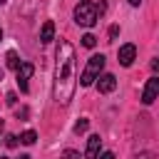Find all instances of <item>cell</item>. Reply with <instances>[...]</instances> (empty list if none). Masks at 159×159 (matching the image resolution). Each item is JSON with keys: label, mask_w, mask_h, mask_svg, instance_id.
<instances>
[{"label": "cell", "mask_w": 159, "mask_h": 159, "mask_svg": "<svg viewBox=\"0 0 159 159\" xmlns=\"http://www.w3.org/2000/svg\"><path fill=\"white\" fill-rule=\"evenodd\" d=\"M55 99L60 104H70L75 87H77V62H75V47L67 40H60L57 52H55Z\"/></svg>", "instance_id": "6da1fadb"}, {"label": "cell", "mask_w": 159, "mask_h": 159, "mask_svg": "<svg viewBox=\"0 0 159 159\" xmlns=\"http://www.w3.org/2000/svg\"><path fill=\"white\" fill-rule=\"evenodd\" d=\"M102 70H104V55H92L87 60L82 75H80V84L82 87H89L92 82H97V77L102 75Z\"/></svg>", "instance_id": "7a4b0ae2"}, {"label": "cell", "mask_w": 159, "mask_h": 159, "mask_svg": "<svg viewBox=\"0 0 159 159\" xmlns=\"http://www.w3.org/2000/svg\"><path fill=\"white\" fill-rule=\"evenodd\" d=\"M97 15H99V10H97V5H94V2L82 0V2L75 7V22H77V25H82V27H92V25L97 22Z\"/></svg>", "instance_id": "3957f363"}, {"label": "cell", "mask_w": 159, "mask_h": 159, "mask_svg": "<svg viewBox=\"0 0 159 159\" xmlns=\"http://www.w3.org/2000/svg\"><path fill=\"white\" fill-rule=\"evenodd\" d=\"M15 72H17V87H20V92H27V89H30V77H32L35 67H32L30 62H22Z\"/></svg>", "instance_id": "277c9868"}, {"label": "cell", "mask_w": 159, "mask_h": 159, "mask_svg": "<svg viewBox=\"0 0 159 159\" xmlns=\"http://www.w3.org/2000/svg\"><path fill=\"white\" fill-rule=\"evenodd\" d=\"M157 97H159V77H152V80L144 84V92H142V102H144V104H152Z\"/></svg>", "instance_id": "5b68a950"}, {"label": "cell", "mask_w": 159, "mask_h": 159, "mask_svg": "<svg viewBox=\"0 0 159 159\" xmlns=\"http://www.w3.org/2000/svg\"><path fill=\"white\" fill-rule=\"evenodd\" d=\"M114 87H117V77H114V75L104 72V75H99V77H97V89H99L102 94L114 92Z\"/></svg>", "instance_id": "8992f818"}, {"label": "cell", "mask_w": 159, "mask_h": 159, "mask_svg": "<svg viewBox=\"0 0 159 159\" xmlns=\"http://www.w3.org/2000/svg\"><path fill=\"white\" fill-rule=\"evenodd\" d=\"M119 65H124V67H129L132 62H134V57H137V47L134 45H122L119 47Z\"/></svg>", "instance_id": "52a82bcc"}, {"label": "cell", "mask_w": 159, "mask_h": 159, "mask_svg": "<svg viewBox=\"0 0 159 159\" xmlns=\"http://www.w3.org/2000/svg\"><path fill=\"white\" fill-rule=\"evenodd\" d=\"M99 147H102L99 134H92V137L87 139V152H84V159H99Z\"/></svg>", "instance_id": "ba28073f"}, {"label": "cell", "mask_w": 159, "mask_h": 159, "mask_svg": "<svg viewBox=\"0 0 159 159\" xmlns=\"http://www.w3.org/2000/svg\"><path fill=\"white\" fill-rule=\"evenodd\" d=\"M52 37H55V22L52 20H45V25L40 30V42L47 45V42H52Z\"/></svg>", "instance_id": "9c48e42d"}, {"label": "cell", "mask_w": 159, "mask_h": 159, "mask_svg": "<svg viewBox=\"0 0 159 159\" xmlns=\"http://www.w3.org/2000/svg\"><path fill=\"white\" fill-rule=\"evenodd\" d=\"M5 65H7V67H10V70H17V67H20V65H22V62H20V57H17V52H15V50H10V52H7V55H5Z\"/></svg>", "instance_id": "30bf717a"}, {"label": "cell", "mask_w": 159, "mask_h": 159, "mask_svg": "<svg viewBox=\"0 0 159 159\" xmlns=\"http://www.w3.org/2000/svg\"><path fill=\"white\" fill-rule=\"evenodd\" d=\"M35 139H37V134H35L32 129H27V132L20 134V142H22V144H35Z\"/></svg>", "instance_id": "8fae6325"}, {"label": "cell", "mask_w": 159, "mask_h": 159, "mask_svg": "<svg viewBox=\"0 0 159 159\" xmlns=\"http://www.w3.org/2000/svg\"><path fill=\"white\" fill-rule=\"evenodd\" d=\"M82 45H84V47H94V45H97V37H94L92 32H87V35L82 37Z\"/></svg>", "instance_id": "7c38bea8"}, {"label": "cell", "mask_w": 159, "mask_h": 159, "mask_svg": "<svg viewBox=\"0 0 159 159\" xmlns=\"http://www.w3.org/2000/svg\"><path fill=\"white\" fill-rule=\"evenodd\" d=\"M87 127H89V122H87V119H80V122L75 124V134H84Z\"/></svg>", "instance_id": "4fadbf2b"}, {"label": "cell", "mask_w": 159, "mask_h": 159, "mask_svg": "<svg viewBox=\"0 0 159 159\" xmlns=\"http://www.w3.org/2000/svg\"><path fill=\"white\" fill-rule=\"evenodd\" d=\"M62 159H82V157H80V152H75V149H65V152H62Z\"/></svg>", "instance_id": "5bb4252c"}, {"label": "cell", "mask_w": 159, "mask_h": 159, "mask_svg": "<svg viewBox=\"0 0 159 159\" xmlns=\"http://www.w3.org/2000/svg\"><path fill=\"white\" fill-rule=\"evenodd\" d=\"M5 144H7V147H17V137H15V134H7V137H5Z\"/></svg>", "instance_id": "9a60e30c"}, {"label": "cell", "mask_w": 159, "mask_h": 159, "mask_svg": "<svg viewBox=\"0 0 159 159\" xmlns=\"http://www.w3.org/2000/svg\"><path fill=\"white\" fill-rule=\"evenodd\" d=\"M27 114H30L27 107H20V109H17V119H27Z\"/></svg>", "instance_id": "2e32d148"}, {"label": "cell", "mask_w": 159, "mask_h": 159, "mask_svg": "<svg viewBox=\"0 0 159 159\" xmlns=\"http://www.w3.org/2000/svg\"><path fill=\"white\" fill-rule=\"evenodd\" d=\"M5 102H7V104H10V107H15V102H17V97H15V94H12V92H10V94H7V97H5Z\"/></svg>", "instance_id": "e0dca14e"}, {"label": "cell", "mask_w": 159, "mask_h": 159, "mask_svg": "<svg viewBox=\"0 0 159 159\" xmlns=\"http://www.w3.org/2000/svg\"><path fill=\"white\" fill-rule=\"evenodd\" d=\"M117 35H119V27H117V25H112V27H109V37H112V40H114V37H117Z\"/></svg>", "instance_id": "ac0fdd59"}, {"label": "cell", "mask_w": 159, "mask_h": 159, "mask_svg": "<svg viewBox=\"0 0 159 159\" xmlns=\"http://www.w3.org/2000/svg\"><path fill=\"white\" fill-rule=\"evenodd\" d=\"M152 70H154V72H159V57H154V60H152Z\"/></svg>", "instance_id": "d6986e66"}, {"label": "cell", "mask_w": 159, "mask_h": 159, "mask_svg": "<svg viewBox=\"0 0 159 159\" xmlns=\"http://www.w3.org/2000/svg\"><path fill=\"white\" fill-rule=\"evenodd\" d=\"M99 159H114V154H112V152H104V154H102Z\"/></svg>", "instance_id": "ffe728a7"}, {"label": "cell", "mask_w": 159, "mask_h": 159, "mask_svg": "<svg viewBox=\"0 0 159 159\" xmlns=\"http://www.w3.org/2000/svg\"><path fill=\"white\" fill-rule=\"evenodd\" d=\"M139 2H142V0H129V5H139Z\"/></svg>", "instance_id": "44dd1931"}, {"label": "cell", "mask_w": 159, "mask_h": 159, "mask_svg": "<svg viewBox=\"0 0 159 159\" xmlns=\"http://www.w3.org/2000/svg\"><path fill=\"white\" fill-rule=\"evenodd\" d=\"M20 159H30V157H27V154H20Z\"/></svg>", "instance_id": "7402d4cb"}, {"label": "cell", "mask_w": 159, "mask_h": 159, "mask_svg": "<svg viewBox=\"0 0 159 159\" xmlns=\"http://www.w3.org/2000/svg\"><path fill=\"white\" fill-rule=\"evenodd\" d=\"M0 80H2V70H0Z\"/></svg>", "instance_id": "603a6c76"}, {"label": "cell", "mask_w": 159, "mask_h": 159, "mask_svg": "<svg viewBox=\"0 0 159 159\" xmlns=\"http://www.w3.org/2000/svg\"><path fill=\"white\" fill-rule=\"evenodd\" d=\"M0 40H2V30H0Z\"/></svg>", "instance_id": "cb8c5ba5"}, {"label": "cell", "mask_w": 159, "mask_h": 159, "mask_svg": "<svg viewBox=\"0 0 159 159\" xmlns=\"http://www.w3.org/2000/svg\"><path fill=\"white\" fill-rule=\"evenodd\" d=\"M2 2H5V0H0V5H2Z\"/></svg>", "instance_id": "d4e9b609"}, {"label": "cell", "mask_w": 159, "mask_h": 159, "mask_svg": "<svg viewBox=\"0 0 159 159\" xmlns=\"http://www.w3.org/2000/svg\"><path fill=\"white\" fill-rule=\"evenodd\" d=\"M0 159H7V157H0Z\"/></svg>", "instance_id": "484cf974"}]
</instances>
